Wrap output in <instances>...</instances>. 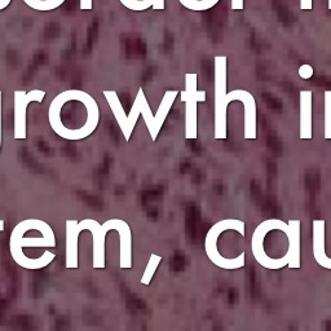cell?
I'll use <instances>...</instances> for the list:
<instances>
[{
  "label": "cell",
  "instance_id": "obj_2",
  "mask_svg": "<svg viewBox=\"0 0 331 331\" xmlns=\"http://www.w3.org/2000/svg\"><path fill=\"white\" fill-rule=\"evenodd\" d=\"M227 230H236L241 236L246 234V225L242 220L238 219H223L215 223L210 228L205 238V251L207 258L217 268L225 269V271H236V269L243 268L246 265V254L241 252L237 258L227 259L220 254L217 250V240L224 232Z\"/></svg>",
  "mask_w": 331,
  "mask_h": 331
},
{
  "label": "cell",
  "instance_id": "obj_21",
  "mask_svg": "<svg viewBox=\"0 0 331 331\" xmlns=\"http://www.w3.org/2000/svg\"><path fill=\"white\" fill-rule=\"evenodd\" d=\"M312 0H300V8L301 11H310L312 9Z\"/></svg>",
  "mask_w": 331,
  "mask_h": 331
},
{
  "label": "cell",
  "instance_id": "obj_12",
  "mask_svg": "<svg viewBox=\"0 0 331 331\" xmlns=\"http://www.w3.org/2000/svg\"><path fill=\"white\" fill-rule=\"evenodd\" d=\"M136 100L139 101V106H140V114L143 115L144 122L147 124L148 131L150 133V137L153 141H155L159 135L160 129L163 127V124H160L158 122V119L155 118V115L151 113V109H150L149 104H148V100L145 97V93H144L143 88H139V91H137L136 94Z\"/></svg>",
  "mask_w": 331,
  "mask_h": 331
},
{
  "label": "cell",
  "instance_id": "obj_19",
  "mask_svg": "<svg viewBox=\"0 0 331 331\" xmlns=\"http://www.w3.org/2000/svg\"><path fill=\"white\" fill-rule=\"evenodd\" d=\"M317 264L320 265V267H322L324 269H328V271H331V258H329L328 255L325 256V258H322L321 260H318Z\"/></svg>",
  "mask_w": 331,
  "mask_h": 331
},
{
  "label": "cell",
  "instance_id": "obj_14",
  "mask_svg": "<svg viewBox=\"0 0 331 331\" xmlns=\"http://www.w3.org/2000/svg\"><path fill=\"white\" fill-rule=\"evenodd\" d=\"M179 1L185 8H188L189 11L194 12L207 11L219 3V0H179Z\"/></svg>",
  "mask_w": 331,
  "mask_h": 331
},
{
  "label": "cell",
  "instance_id": "obj_5",
  "mask_svg": "<svg viewBox=\"0 0 331 331\" xmlns=\"http://www.w3.org/2000/svg\"><path fill=\"white\" fill-rule=\"evenodd\" d=\"M230 101H240L243 104V137L255 140L258 136V114L254 94L244 90H234L225 96V104Z\"/></svg>",
  "mask_w": 331,
  "mask_h": 331
},
{
  "label": "cell",
  "instance_id": "obj_11",
  "mask_svg": "<svg viewBox=\"0 0 331 331\" xmlns=\"http://www.w3.org/2000/svg\"><path fill=\"white\" fill-rule=\"evenodd\" d=\"M78 220H66V268L77 269L78 264V238L80 232L77 228Z\"/></svg>",
  "mask_w": 331,
  "mask_h": 331
},
{
  "label": "cell",
  "instance_id": "obj_9",
  "mask_svg": "<svg viewBox=\"0 0 331 331\" xmlns=\"http://www.w3.org/2000/svg\"><path fill=\"white\" fill-rule=\"evenodd\" d=\"M283 233L287 238V254L290 255L289 267L290 269H299L301 267L300 264V220L290 219L287 221V227L285 228Z\"/></svg>",
  "mask_w": 331,
  "mask_h": 331
},
{
  "label": "cell",
  "instance_id": "obj_6",
  "mask_svg": "<svg viewBox=\"0 0 331 331\" xmlns=\"http://www.w3.org/2000/svg\"><path fill=\"white\" fill-rule=\"evenodd\" d=\"M46 92L32 90L30 92L14 91V139H26V112L29 104L42 102Z\"/></svg>",
  "mask_w": 331,
  "mask_h": 331
},
{
  "label": "cell",
  "instance_id": "obj_24",
  "mask_svg": "<svg viewBox=\"0 0 331 331\" xmlns=\"http://www.w3.org/2000/svg\"><path fill=\"white\" fill-rule=\"evenodd\" d=\"M1 91H0V148H1Z\"/></svg>",
  "mask_w": 331,
  "mask_h": 331
},
{
  "label": "cell",
  "instance_id": "obj_7",
  "mask_svg": "<svg viewBox=\"0 0 331 331\" xmlns=\"http://www.w3.org/2000/svg\"><path fill=\"white\" fill-rule=\"evenodd\" d=\"M78 230H90L93 236V268L105 269V237L106 233L113 230L112 219L100 224L93 219H84L78 221Z\"/></svg>",
  "mask_w": 331,
  "mask_h": 331
},
{
  "label": "cell",
  "instance_id": "obj_22",
  "mask_svg": "<svg viewBox=\"0 0 331 331\" xmlns=\"http://www.w3.org/2000/svg\"><path fill=\"white\" fill-rule=\"evenodd\" d=\"M153 9L154 11H163L164 9V0H153Z\"/></svg>",
  "mask_w": 331,
  "mask_h": 331
},
{
  "label": "cell",
  "instance_id": "obj_8",
  "mask_svg": "<svg viewBox=\"0 0 331 331\" xmlns=\"http://www.w3.org/2000/svg\"><path fill=\"white\" fill-rule=\"evenodd\" d=\"M113 230L119 233V267L132 268V232L128 223L122 219H112Z\"/></svg>",
  "mask_w": 331,
  "mask_h": 331
},
{
  "label": "cell",
  "instance_id": "obj_10",
  "mask_svg": "<svg viewBox=\"0 0 331 331\" xmlns=\"http://www.w3.org/2000/svg\"><path fill=\"white\" fill-rule=\"evenodd\" d=\"M300 139H312V91L300 92Z\"/></svg>",
  "mask_w": 331,
  "mask_h": 331
},
{
  "label": "cell",
  "instance_id": "obj_20",
  "mask_svg": "<svg viewBox=\"0 0 331 331\" xmlns=\"http://www.w3.org/2000/svg\"><path fill=\"white\" fill-rule=\"evenodd\" d=\"M230 7H232V11H242L244 7L243 0H232Z\"/></svg>",
  "mask_w": 331,
  "mask_h": 331
},
{
  "label": "cell",
  "instance_id": "obj_15",
  "mask_svg": "<svg viewBox=\"0 0 331 331\" xmlns=\"http://www.w3.org/2000/svg\"><path fill=\"white\" fill-rule=\"evenodd\" d=\"M326 140H331V91L325 92V133Z\"/></svg>",
  "mask_w": 331,
  "mask_h": 331
},
{
  "label": "cell",
  "instance_id": "obj_13",
  "mask_svg": "<svg viewBox=\"0 0 331 331\" xmlns=\"http://www.w3.org/2000/svg\"><path fill=\"white\" fill-rule=\"evenodd\" d=\"M160 263H162V256H160V255L150 254L149 262H148L147 268L144 271V274L143 277H141V279H140V282L145 286L150 285V282H151V279H153L154 274L157 272V269L158 267H159Z\"/></svg>",
  "mask_w": 331,
  "mask_h": 331
},
{
  "label": "cell",
  "instance_id": "obj_18",
  "mask_svg": "<svg viewBox=\"0 0 331 331\" xmlns=\"http://www.w3.org/2000/svg\"><path fill=\"white\" fill-rule=\"evenodd\" d=\"M80 11H91L93 8V0H80Z\"/></svg>",
  "mask_w": 331,
  "mask_h": 331
},
{
  "label": "cell",
  "instance_id": "obj_16",
  "mask_svg": "<svg viewBox=\"0 0 331 331\" xmlns=\"http://www.w3.org/2000/svg\"><path fill=\"white\" fill-rule=\"evenodd\" d=\"M120 3L129 11H147L150 7H153V0H119Z\"/></svg>",
  "mask_w": 331,
  "mask_h": 331
},
{
  "label": "cell",
  "instance_id": "obj_25",
  "mask_svg": "<svg viewBox=\"0 0 331 331\" xmlns=\"http://www.w3.org/2000/svg\"><path fill=\"white\" fill-rule=\"evenodd\" d=\"M4 230V220H0V232Z\"/></svg>",
  "mask_w": 331,
  "mask_h": 331
},
{
  "label": "cell",
  "instance_id": "obj_3",
  "mask_svg": "<svg viewBox=\"0 0 331 331\" xmlns=\"http://www.w3.org/2000/svg\"><path fill=\"white\" fill-rule=\"evenodd\" d=\"M213 82H215V131L217 140L227 139V56H216L213 60Z\"/></svg>",
  "mask_w": 331,
  "mask_h": 331
},
{
  "label": "cell",
  "instance_id": "obj_4",
  "mask_svg": "<svg viewBox=\"0 0 331 331\" xmlns=\"http://www.w3.org/2000/svg\"><path fill=\"white\" fill-rule=\"evenodd\" d=\"M198 75L195 73L185 74V90L181 91V101L185 104V137L188 140L197 139V108L199 101H206V91L197 90Z\"/></svg>",
  "mask_w": 331,
  "mask_h": 331
},
{
  "label": "cell",
  "instance_id": "obj_26",
  "mask_svg": "<svg viewBox=\"0 0 331 331\" xmlns=\"http://www.w3.org/2000/svg\"><path fill=\"white\" fill-rule=\"evenodd\" d=\"M329 9H331V0H329Z\"/></svg>",
  "mask_w": 331,
  "mask_h": 331
},
{
  "label": "cell",
  "instance_id": "obj_17",
  "mask_svg": "<svg viewBox=\"0 0 331 331\" xmlns=\"http://www.w3.org/2000/svg\"><path fill=\"white\" fill-rule=\"evenodd\" d=\"M313 67L308 65V63H304L299 67V77L301 79H309V78L313 77Z\"/></svg>",
  "mask_w": 331,
  "mask_h": 331
},
{
  "label": "cell",
  "instance_id": "obj_23",
  "mask_svg": "<svg viewBox=\"0 0 331 331\" xmlns=\"http://www.w3.org/2000/svg\"><path fill=\"white\" fill-rule=\"evenodd\" d=\"M11 4V0H0V11H3Z\"/></svg>",
  "mask_w": 331,
  "mask_h": 331
},
{
  "label": "cell",
  "instance_id": "obj_1",
  "mask_svg": "<svg viewBox=\"0 0 331 331\" xmlns=\"http://www.w3.org/2000/svg\"><path fill=\"white\" fill-rule=\"evenodd\" d=\"M24 247H56L55 232L49 224L39 219H26L13 228L9 238V250L12 259L21 268L42 269L53 262L56 255L46 251L38 259L26 256Z\"/></svg>",
  "mask_w": 331,
  "mask_h": 331
}]
</instances>
